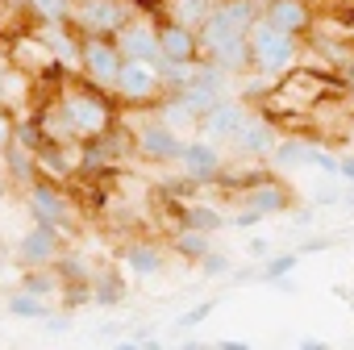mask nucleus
<instances>
[{
  "label": "nucleus",
  "mask_w": 354,
  "mask_h": 350,
  "mask_svg": "<svg viewBox=\"0 0 354 350\" xmlns=\"http://www.w3.org/2000/svg\"><path fill=\"white\" fill-rule=\"evenodd\" d=\"M55 104L63 109V117H67V125H71V133H75L80 146L100 142L104 133L117 129V100L104 88L88 84V80H67L59 88Z\"/></svg>",
  "instance_id": "nucleus-1"
},
{
  "label": "nucleus",
  "mask_w": 354,
  "mask_h": 350,
  "mask_svg": "<svg viewBox=\"0 0 354 350\" xmlns=\"http://www.w3.org/2000/svg\"><path fill=\"white\" fill-rule=\"evenodd\" d=\"M300 55H304V42L267 26L263 17L254 21L250 30V71H263V75H288L300 67Z\"/></svg>",
  "instance_id": "nucleus-2"
},
{
  "label": "nucleus",
  "mask_w": 354,
  "mask_h": 350,
  "mask_svg": "<svg viewBox=\"0 0 354 350\" xmlns=\"http://www.w3.org/2000/svg\"><path fill=\"white\" fill-rule=\"evenodd\" d=\"M133 0H75L67 30L75 38H117V30L133 17Z\"/></svg>",
  "instance_id": "nucleus-3"
},
{
  "label": "nucleus",
  "mask_w": 354,
  "mask_h": 350,
  "mask_svg": "<svg viewBox=\"0 0 354 350\" xmlns=\"http://www.w3.org/2000/svg\"><path fill=\"white\" fill-rule=\"evenodd\" d=\"M109 96H113L117 104H125V109H146V113H150V109L167 96L162 67H158V63H125Z\"/></svg>",
  "instance_id": "nucleus-4"
},
{
  "label": "nucleus",
  "mask_w": 354,
  "mask_h": 350,
  "mask_svg": "<svg viewBox=\"0 0 354 350\" xmlns=\"http://www.w3.org/2000/svg\"><path fill=\"white\" fill-rule=\"evenodd\" d=\"M75 63H80V75L104 92H113V84L125 67L113 38H75Z\"/></svg>",
  "instance_id": "nucleus-5"
},
{
  "label": "nucleus",
  "mask_w": 354,
  "mask_h": 350,
  "mask_svg": "<svg viewBox=\"0 0 354 350\" xmlns=\"http://www.w3.org/2000/svg\"><path fill=\"white\" fill-rule=\"evenodd\" d=\"M26 209H30V217H34L38 225H50V230H59V234H67V230L80 221L75 201H71L59 184H46V180H38V184L26 192Z\"/></svg>",
  "instance_id": "nucleus-6"
},
{
  "label": "nucleus",
  "mask_w": 354,
  "mask_h": 350,
  "mask_svg": "<svg viewBox=\"0 0 354 350\" xmlns=\"http://www.w3.org/2000/svg\"><path fill=\"white\" fill-rule=\"evenodd\" d=\"M129 138H133V154L146 158V163H180L184 142H188V138L175 133V129H167L154 113H146V117L129 129Z\"/></svg>",
  "instance_id": "nucleus-7"
},
{
  "label": "nucleus",
  "mask_w": 354,
  "mask_h": 350,
  "mask_svg": "<svg viewBox=\"0 0 354 350\" xmlns=\"http://www.w3.org/2000/svg\"><path fill=\"white\" fill-rule=\"evenodd\" d=\"M113 42H117V50H121L125 63H162L158 59V17H150L142 9L117 30Z\"/></svg>",
  "instance_id": "nucleus-8"
},
{
  "label": "nucleus",
  "mask_w": 354,
  "mask_h": 350,
  "mask_svg": "<svg viewBox=\"0 0 354 350\" xmlns=\"http://www.w3.org/2000/svg\"><path fill=\"white\" fill-rule=\"evenodd\" d=\"M17 263H21V271H50V267H59L63 263V234L34 221V230H26L17 238Z\"/></svg>",
  "instance_id": "nucleus-9"
},
{
  "label": "nucleus",
  "mask_w": 354,
  "mask_h": 350,
  "mask_svg": "<svg viewBox=\"0 0 354 350\" xmlns=\"http://www.w3.org/2000/svg\"><path fill=\"white\" fill-rule=\"evenodd\" d=\"M158 59H162V67H201L205 63L201 34L158 17Z\"/></svg>",
  "instance_id": "nucleus-10"
},
{
  "label": "nucleus",
  "mask_w": 354,
  "mask_h": 350,
  "mask_svg": "<svg viewBox=\"0 0 354 350\" xmlns=\"http://www.w3.org/2000/svg\"><path fill=\"white\" fill-rule=\"evenodd\" d=\"M175 167L184 171L188 184H217L221 175H225V154H221V146H213L205 138H188L184 142V154H180V163H175Z\"/></svg>",
  "instance_id": "nucleus-11"
},
{
  "label": "nucleus",
  "mask_w": 354,
  "mask_h": 350,
  "mask_svg": "<svg viewBox=\"0 0 354 350\" xmlns=\"http://www.w3.org/2000/svg\"><path fill=\"white\" fill-rule=\"evenodd\" d=\"M263 21L304 42L317 21V5H308V0H263Z\"/></svg>",
  "instance_id": "nucleus-12"
},
{
  "label": "nucleus",
  "mask_w": 354,
  "mask_h": 350,
  "mask_svg": "<svg viewBox=\"0 0 354 350\" xmlns=\"http://www.w3.org/2000/svg\"><path fill=\"white\" fill-rule=\"evenodd\" d=\"M250 117H254V113H250V104L230 96L217 113H209V117L201 121V133H196V138H205V142H213V146H230V142L242 133V125H246Z\"/></svg>",
  "instance_id": "nucleus-13"
},
{
  "label": "nucleus",
  "mask_w": 354,
  "mask_h": 350,
  "mask_svg": "<svg viewBox=\"0 0 354 350\" xmlns=\"http://www.w3.org/2000/svg\"><path fill=\"white\" fill-rule=\"evenodd\" d=\"M242 201H246V213H254L263 221V217L283 213L292 205V192H288V184L275 180V175H254V180L246 184V192H242Z\"/></svg>",
  "instance_id": "nucleus-14"
},
{
  "label": "nucleus",
  "mask_w": 354,
  "mask_h": 350,
  "mask_svg": "<svg viewBox=\"0 0 354 350\" xmlns=\"http://www.w3.org/2000/svg\"><path fill=\"white\" fill-rule=\"evenodd\" d=\"M75 175H80V146H42L38 150V180L63 188Z\"/></svg>",
  "instance_id": "nucleus-15"
},
{
  "label": "nucleus",
  "mask_w": 354,
  "mask_h": 350,
  "mask_svg": "<svg viewBox=\"0 0 354 350\" xmlns=\"http://www.w3.org/2000/svg\"><path fill=\"white\" fill-rule=\"evenodd\" d=\"M121 263H125L138 279H150V275H162L167 250H162L158 242H150V238H133V242L121 246Z\"/></svg>",
  "instance_id": "nucleus-16"
},
{
  "label": "nucleus",
  "mask_w": 354,
  "mask_h": 350,
  "mask_svg": "<svg viewBox=\"0 0 354 350\" xmlns=\"http://www.w3.org/2000/svg\"><path fill=\"white\" fill-rule=\"evenodd\" d=\"M238 154H250V158H271L275 154V146H279V133H275V125L271 121H263V117H250L246 125H242V133L230 142Z\"/></svg>",
  "instance_id": "nucleus-17"
},
{
  "label": "nucleus",
  "mask_w": 354,
  "mask_h": 350,
  "mask_svg": "<svg viewBox=\"0 0 354 350\" xmlns=\"http://www.w3.org/2000/svg\"><path fill=\"white\" fill-rule=\"evenodd\" d=\"M217 5L221 0H162V21H175V26H184V30H205L209 26V17L217 13Z\"/></svg>",
  "instance_id": "nucleus-18"
},
{
  "label": "nucleus",
  "mask_w": 354,
  "mask_h": 350,
  "mask_svg": "<svg viewBox=\"0 0 354 350\" xmlns=\"http://www.w3.org/2000/svg\"><path fill=\"white\" fill-rule=\"evenodd\" d=\"M150 113H154V117H158L167 129H175L180 138H184V133H201V121H196V113H192V109H188L180 96H175V92H167V96H162V100H158Z\"/></svg>",
  "instance_id": "nucleus-19"
},
{
  "label": "nucleus",
  "mask_w": 354,
  "mask_h": 350,
  "mask_svg": "<svg viewBox=\"0 0 354 350\" xmlns=\"http://www.w3.org/2000/svg\"><path fill=\"white\" fill-rule=\"evenodd\" d=\"M26 5H30V13L46 30H55V26H67L71 21V5H75V0H26Z\"/></svg>",
  "instance_id": "nucleus-20"
},
{
  "label": "nucleus",
  "mask_w": 354,
  "mask_h": 350,
  "mask_svg": "<svg viewBox=\"0 0 354 350\" xmlns=\"http://www.w3.org/2000/svg\"><path fill=\"white\" fill-rule=\"evenodd\" d=\"M180 230H192V234H213V230H221V213L217 209H205V205H188L184 209V217H180Z\"/></svg>",
  "instance_id": "nucleus-21"
},
{
  "label": "nucleus",
  "mask_w": 354,
  "mask_h": 350,
  "mask_svg": "<svg viewBox=\"0 0 354 350\" xmlns=\"http://www.w3.org/2000/svg\"><path fill=\"white\" fill-rule=\"evenodd\" d=\"M9 313H13V317H38V321H50V304L38 300V296H30V292L9 296Z\"/></svg>",
  "instance_id": "nucleus-22"
},
{
  "label": "nucleus",
  "mask_w": 354,
  "mask_h": 350,
  "mask_svg": "<svg viewBox=\"0 0 354 350\" xmlns=\"http://www.w3.org/2000/svg\"><path fill=\"white\" fill-rule=\"evenodd\" d=\"M121 296H125V288H121V279H117L113 271H104V275L92 284V300H96V304H121Z\"/></svg>",
  "instance_id": "nucleus-23"
},
{
  "label": "nucleus",
  "mask_w": 354,
  "mask_h": 350,
  "mask_svg": "<svg viewBox=\"0 0 354 350\" xmlns=\"http://www.w3.org/2000/svg\"><path fill=\"white\" fill-rule=\"evenodd\" d=\"M175 250H180L184 259H209V238L205 234H192V230H180V238H175Z\"/></svg>",
  "instance_id": "nucleus-24"
},
{
  "label": "nucleus",
  "mask_w": 354,
  "mask_h": 350,
  "mask_svg": "<svg viewBox=\"0 0 354 350\" xmlns=\"http://www.w3.org/2000/svg\"><path fill=\"white\" fill-rule=\"evenodd\" d=\"M296 263H300V255H296V250H288V255H275V259L263 267V279H279V275L296 271Z\"/></svg>",
  "instance_id": "nucleus-25"
},
{
  "label": "nucleus",
  "mask_w": 354,
  "mask_h": 350,
  "mask_svg": "<svg viewBox=\"0 0 354 350\" xmlns=\"http://www.w3.org/2000/svg\"><path fill=\"white\" fill-rule=\"evenodd\" d=\"M201 271L205 275H230V259L225 255H209V259H201Z\"/></svg>",
  "instance_id": "nucleus-26"
},
{
  "label": "nucleus",
  "mask_w": 354,
  "mask_h": 350,
  "mask_svg": "<svg viewBox=\"0 0 354 350\" xmlns=\"http://www.w3.org/2000/svg\"><path fill=\"white\" fill-rule=\"evenodd\" d=\"M13 125H17V121H9L5 113H0V150H5V146L13 142Z\"/></svg>",
  "instance_id": "nucleus-27"
},
{
  "label": "nucleus",
  "mask_w": 354,
  "mask_h": 350,
  "mask_svg": "<svg viewBox=\"0 0 354 350\" xmlns=\"http://www.w3.org/2000/svg\"><path fill=\"white\" fill-rule=\"evenodd\" d=\"M209 313H213V304H201V308H192V313H188V317H184V321H180V325H184V329H188V325H196V321H205V317H209Z\"/></svg>",
  "instance_id": "nucleus-28"
},
{
  "label": "nucleus",
  "mask_w": 354,
  "mask_h": 350,
  "mask_svg": "<svg viewBox=\"0 0 354 350\" xmlns=\"http://www.w3.org/2000/svg\"><path fill=\"white\" fill-rule=\"evenodd\" d=\"M213 350H250V346H242V342H217Z\"/></svg>",
  "instance_id": "nucleus-29"
},
{
  "label": "nucleus",
  "mask_w": 354,
  "mask_h": 350,
  "mask_svg": "<svg viewBox=\"0 0 354 350\" xmlns=\"http://www.w3.org/2000/svg\"><path fill=\"white\" fill-rule=\"evenodd\" d=\"M337 175H346V180H354V163H350V158H342V171H337Z\"/></svg>",
  "instance_id": "nucleus-30"
},
{
  "label": "nucleus",
  "mask_w": 354,
  "mask_h": 350,
  "mask_svg": "<svg viewBox=\"0 0 354 350\" xmlns=\"http://www.w3.org/2000/svg\"><path fill=\"white\" fill-rule=\"evenodd\" d=\"M113 350H142V342H117Z\"/></svg>",
  "instance_id": "nucleus-31"
},
{
  "label": "nucleus",
  "mask_w": 354,
  "mask_h": 350,
  "mask_svg": "<svg viewBox=\"0 0 354 350\" xmlns=\"http://www.w3.org/2000/svg\"><path fill=\"white\" fill-rule=\"evenodd\" d=\"M296 350H329L325 342H304V346H296Z\"/></svg>",
  "instance_id": "nucleus-32"
},
{
  "label": "nucleus",
  "mask_w": 354,
  "mask_h": 350,
  "mask_svg": "<svg viewBox=\"0 0 354 350\" xmlns=\"http://www.w3.org/2000/svg\"><path fill=\"white\" fill-rule=\"evenodd\" d=\"M142 350H162V346L158 342H142Z\"/></svg>",
  "instance_id": "nucleus-33"
},
{
  "label": "nucleus",
  "mask_w": 354,
  "mask_h": 350,
  "mask_svg": "<svg viewBox=\"0 0 354 350\" xmlns=\"http://www.w3.org/2000/svg\"><path fill=\"white\" fill-rule=\"evenodd\" d=\"M0 171H5V150H0Z\"/></svg>",
  "instance_id": "nucleus-34"
},
{
  "label": "nucleus",
  "mask_w": 354,
  "mask_h": 350,
  "mask_svg": "<svg viewBox=\"0 0 354 350\" xmlns=\"http://www.w3.org/2000/svg\"><path fill=\"white\" fill-rule=\"evenodd\" d=\"M0 275H5V263H0Z\"/></svg>",
  "instance_id": "nucleus-35"
},
{
  "label": "nucleus",
  "mask_w": 354,
  "mask_h": 350,
  "mask_svg": "<svg viewBox=\"0 0 354 350\" xmlns=\"http://www.w3.org/2000/svg\"><path fill=\"white\" fill-rule=\"evenodd\" d=\"M350 117H354V104H350Z\"/></svg>",
  "instance_id": "nucleus-36"
},
{
  "label": "nucleus",
  "mask_w": 354,
  "mask_h": 350,
  "mask_svg": "<svg viewBox=\"0 0 354 350\" xmlns=\"http://www.w3.org/2000/svg\"><path fill=\"white\" fill-rule=\"evenodd\" d=\"M308 5H313V0H308Z\"/></svg>",
  "instance_id": "nucleus-37"
}]
</instances>
